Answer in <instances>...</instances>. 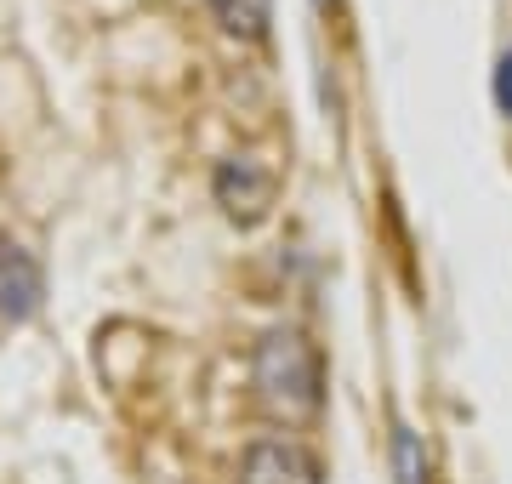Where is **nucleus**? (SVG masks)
<instances>
[{"instance_id":"obj_1","label":"nucleus","mask_w":512,"mask_h":484,"mask_svg":"<svg viewBox=\"0 0 512 484\" xmlns=\"http://www.w3.org/2000/svg\"><path fill=\"white\" fill-rule=\"evenodd\" d=\"M251 382L256 399L274 410L279 422H308L319 399H325V365H319V348L296 325H279L256 342L251 359Z\"/></svg>"},{"instance_id":"obj_2","label":"nucleus","mask_w":512,"mask_h":484,"mask_svg":"<svg viewBox=\"0 0 512 484\" xmlns=\"http://www.w3.org/2000/svg\"><path fill=\"white\" fill-rule=\"evenodd\" d=\"M274 194H279V177L256 154H234V160H222L217 166V200L222 211L234 217V223H262L268 211H274Z\"/></svg>"},{"instance_id":"obj_3","label":"nucleus","mask_w":512,"mask_h":484,"mask_svg":"<svg viewBox=\"0 0 512 484\" xmlns=\"http://www.w3.org/2000/svg\"><path fill=\"white\" fill-rule=\"evenodd\" d=\"M239 484H325L319 456L296 439H256L239 462Z\"/></svg>"},{"instance_id":"obj_4","label":"nucleus","mask_w":512,"mask_h":484,"mask_svg":"<svg viewBox=\"0 0 512 484\" xmlns=\"http://www.w3.org/2000/svg\"><path fill=\"white\" fill-rule=\"evenodd\" d=\"M40 291H46V280H40V262L29 257L18 240H0V319H6V325L35 319Z\"/></svg>"},{"instance_id":"obj_5","label":"nucleus","mask_w":512,"mask_h":484,"mask_svg":"<svg viewBox=\"0 0 512 484\" xmlns=\"http://www.w3.org/2000/svg\"><path fill=\"white\" fill-rule=\"evenodd\" d=\"M205 6H211V18L239 40H262L268 23H274V0H205Z\"/></svg>"},{"instance_id":"obj_6","label":"nucleus","mask_w":512,"mask_h":484,"mask_svg":"<svg viewBox=\"0 0 512 484\" xmlns=\"http://www.w3.org/2000/svg\"><path fill=\"white\" fill-rule=\"evenodd\" d=\"M393 473L399 484H427V445L416 428H393Z\"/></svg>"},{"instance_id":"obj_7","label":"nucleus","mask_w":512,"mask_h":484,"mask_svg":"<svg viewBox=\"0 0 512 484\" xmlns=\"http://www.w3.org/2000/svg\"><path fill=\"white\" fill-rule=\"evenodd\" d=\"M495 103L512 120V52H501V63H495Z\"/></svg>"}]
</instances>
